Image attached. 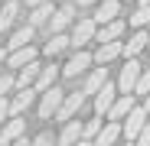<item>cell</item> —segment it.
<instances>
[{
    "label": "cell",
    "mask_w": 150,
    "mask_h": 146,
    "mask_svg": "<svg viewBox=\"0 0 150 146\" xmlns=\"http://www.w3.org/2000/svg\"><path fill=\"white\" fill-rule=\"evenodd\" d=\"M95 65V52L88 49H79V52H72L65 62H62V78H85Z\"/></svg>",
    "instance_id": "obj_1"
},
{
    "label": "cell",
    "mask_w": 150,
    "mask_h": 146,
    "mask_svg": "<svg viewBox=\"0 0 150 146\" xmlns=\"http://www.w3.org/2000/svg\"><path fill=\"white\" fill-rule=\"evenodd\" d=\"M75 23H79V7H75V0H72V3H59V7H56L52 23H49V36L72 33V26H75Z\"/></svg>",
    "instance_id": "obj_2"
},
{
    "label": "cell",
    "mask_w": 150,
    "mask_h": 146,
    "mask_svg": "<svg viewBox=\"0 0 150 146\" xmlns=\"http://www.w3.org/2000/svg\"><path fill=\"white\" fill-rule=\"evenodd\" d=\"M65 94H69V91H62L59 85L49 88V91H42V94H39V104H36V117H39V120H52V117L59 114V107L65 104Z\"/></svg>",
    "instance_id": "obj_3"
},
{
    "label": "cell",
    "mask_w": 150,
    "mask_h": 146,
    "mask_svg": "<svg viewBox=\"0 0 150 146\" xmlns=\"http://www.w3.org/2000/svg\"><path fill=\"white\" fill-rule=\"evenodd\" d=\"M72 45H75V52L79 49H85V42H95V36H98V23L91 20V16H79V23L72 26Z\"/></svg>",
    "instance_id": "obj_4"
},
{
    "label": "cell",
    "mask_w": 150,
    "mask_h": 146,
    "mask_svg": "<svg viewBox=\"0 0 150 146\" xmlns=\"http://www.w3.org/2000/svg\"><path fill=\"white\" fill-rule=\"evenodd\" d=\"M140 75H144V65H140L137 59H131V62H124V68H121V75H117V91H121V94H134V88H137Z\"/></svg>",
    "instance_id": "obj_5"
},
{
    "label": "cell",
    "mask_w": 150,
    "mask_h": 146,
    "mask_svg": "<svg viewBox=\"0 0 150 146\" xmlns=\"http://www.w3.org/2000/svg\"><path fill=\"white\" fill-rule=\"evenodd\" d=\"M117 97H121V91H117V85H105L101 91L95 94V117H108L111 114V107L117 104Z\"/></svg>",
    "instance_id": "obj_6"
},
{
    "label": "cell",
    "mask_w": 150,
    "mask_h": 146,
    "mask_svg": "<svg viewBox=\"0 0 150 146\" xmlns=\"http://www.w3.org/2000/svg\"><path fill=\"white\" fill-rule=\"evenodd\" d=\"M147 117H150V114H147L144 107H137V110H134V114H131V117L121 124V130H124V140H127V143H137V136H140V133H144V127L150 124Z\"/></svg>",
    "instance_id": "obj_7"
},
{
    "label": "cell",
    "mask_w": 150,
    "mask_h": 146,
    "mask_svg": "<svg viewBox=\"0 0 150 146\" xmlns=\"http://www.w3.org/2000/svg\"><path fill=\"white\" fill-rule=\"evenodd\" d=\"M33 104H39V91L36 88H26V91H16L10 97V117H23Z\"/></svg>",
    "instance_id": "obj_8"
},
{
    "label": "cell",
    "mask_w": 150,
    "mask_h": 146,
    "mask_svg": "<svg viewBox=\"0 0 150 146\" xmlns=\"http://www.w3.org/2000/svg\"><path fill=\"white\" fill-rule=\"evenodd\" d=\"M79 140H85V120H69V124H62V130L56 133V143L59 146H75Z\"/></svg>",
    "instance_id": "obj_9"
},
{
    "label": "cell",
    "mask_w": 150,
    "mask_h": 146,
    "mask_svg": "<svg viewBox=\"0 0 150 146\" xmlns=\"http://www.w3.org/2000/svg\"><path fill=\"white\" fill-rule=\"evenodd\" d=\"M91 20L98 23V29L108 26V23H114V20H121V0H101V3L95 7Z\"/></svg>",
    "instance_id": "obj_10"
},
{
    "label": "cell",
    "mask_w": 150,
    "mask_h": 146,
    "mask_svg": "<svg viewBox=\"0 0 150 146\" xmlns=\"http://www.w3.org/2000/svg\"><path fill=\"white\" fill-rule=\"evenodd\" d=\"M85 107V94L82 91H69L65 94V104L59 107V114H56V120H62V124H69V120H75L79 117V110Z\"/></svg>",
    "instance_id": "obj_11"
},
{
    "label": "cell",
    "mask_w": 150,
    "mask_h": 146,
    "mask_svg": "<svg viewBox=\"0 0 150 146\" xmlns=\"http://www.w3.org/2000/svg\"><path fill=\"white\" fill-rule=\"evenodd\" d=\"M105 85H108V65H98V68H91L88 75L82 78V88H79V91L88 97V94H98Z\"/></svg>",
    "instance_id": "obj_12"
},
{
    "label": "cell",
    "mask_w": 150,
    "mask_h": 146,
    "mask_svg": "<svg viewBox=\"0 0 150 146\" xmlns=\"http://www.w3.org/2000/svg\"><path fill=\"white\" fill-rule=\"evenodd\" d=\"M20 136H26V117H10L0 130V146H13Z\"/></svg>",
    "instance_id": "obj_13"
},
{
    "label": "cell",
    "mask_w": 150,
    "mask_h": 146,
    "mask_svg": "<svg viewBox=\"0 0 150 146\" xmlns=\"http://www.w3.org/2000/svg\"><path fill=\"white\" fill-rule=\"evenodd\" d=\"M33 39H36V29L33 26H16L10 36H7V52H16V49H26V45H33Z\"/></svg>",
    "instance_id": "obj_14"
},
{
    "label": "cell",
    "mask_w": 150,
    "mask_h": 146,
    "mask_svg": "<svg viewBox=\"0 0 150 146\" xmlns=\"http://www.w3.org/2000/svg\"><path fill=\"white\" fill-rule=\"evenodd\" d=\"M137 110V101H134V94H121L117 97V104L111 107V114L105 117V120H114V124H124V120H127L131 114Z\"/></svg>",
    "instance_id": "obj_15"
},
{
    "label": "cell",
    "mask_w": 150,
    "mask_h": 146,
    "mask_svg": "<svg viewBox=\"0 0 150 146\" xmlns=\"http://www.w3.org/2000/svg\"><path fill=\"white\" fill-rule=\"evenodd\" d=\"M20 10L23 3H10V0H4V7H0V36H10L16 20H20Z\"/></svg>",
    "instance_id": "obj_16"
},
{
    "label": "cell",
    "mask_w": 150,
    "mask_h": 146,
    "mask_svg": "<svg viewBox=\"0 0 150 146\" xmlns=\"http://www.w3.org/2000/svg\"><path fill=\"white\" fill-rule=\"evenodd\" d=\"M59 78H62V62H46V65H42V75H39V81H36V91L42 94V91H49V88H56Z\"/></svg>",
    "instance_id": "obj_17"
},
{
    "label": "cell",
    "mask_w": 150,
    "mask_h": 146,
    "mask_svg": "<svg viewBox=\"0 0 150 146\" xmlns=\"http://www.w3.org/2000/svg\"><path fill=\"white\" fill-rule=\"evenodd\" d=\"M33 62H39V49H36V45H26V49H16V52H10L7 68L23 71V68H26V65H33Z\"/></svg>",
    "instance_id": "obj_18"
},
{
    "label": "cell",
    "mask_w": 150,
    "mask_h": 146,
    "mask_svg": "<svg viewBox=\"0 0 150 146\" xmlns=\"http://www.w3.org/2000/svg\"><path fill=\"white\" fill-rule=\"evenodd\" d=\"M147 45H150V33H147V29H134V33H131V39L124 42V59H127V62H131V59H137Z\"/></svg>",
    "instance_id": "obj_19"
},
{
    "label": "cell",
    "mask_w": 150,
    "mask_h": 146,
    "mask_svg": "<svg viewBox=\"0 0 150 146\" xmlns=\"http://www.w3.org/2000/svg\"><path fill=\"white\" fill-rule=\"evenodd\" d=\"M72 49V36L69 33H62V36H49V42L42 45V55L49 59V62H56L62 52H69Z\"/></svg>",
    "instance_id": "obj_20"
},
{
    "label": "cell",
    "mask_w": 150,
    "mask_h": 146,
    "mask_svg": "<svg viewBox=\"0 0 150 146\" xmlns=\"http://www.w3.org/2000/svg\"><path fill=\"white\" fill-rule=\"evenodd\" d=\"M56 7H59V3H46V7L30 10V13H26V26H33V29L49 26V23H52V16H56Z\"/></svg>",
    "instance_id": "obj_21"
},
{
    "label": "cell",
    "mask_w": 150,
    "mask_h": 146,
    "mask_svg": "<svg viewBox=\"0 0 150 146\" xmlns=\"http://www.w3.org/2000/svg\"><path fill=\"white\" fill-rule=\"evenodd\" d=\"M121 55H124V42H101L95 49V65H108Z\"/></svg>",
    "instance_id": "obj_22"
},
{
    "label": "cell",
    "mask_w": 150,
    "mask_h": 146,
    "mask_svg": "<svg viewBox=\"0 0 150 146\" xmlns=\"http://www.w3.org/2000/svg\"><path fill=\"white\" fill-rule=\"evenodd\" d=\"M39 75H42V62H33V65H26L23 71H16V91H26V88H36Z\"/></svg>",
    "instance_id": "obj_23"
},
{
    "label": "cell",
    "mask_w": 150,
    "mask_h": 146,
    "mask_svg": "<svg viewBox=\"0 0 150 146\" xmlns=\"http://www.w3.org/2000/svg\"><path fill=\"white\" fill-rule=\"evenodd\" d=\"M124 33H127V23H124V20H114V23H108V26L98 29L95 42H98V45H101V42H121Z\"/></svg>",
    "instance_id": "obj_24"
},
{
    "label": "cell",
    "mask_w": 150,
    "mask_h": 146,
    "mask_svg": "<svg viewBox=\"0 0 150 146\" xmlns=\"http://www.w3.org/2000/svg\"><path fill=\"white\" fill-rule=\"evenodd\" d=\"M121 136H124L121 124H114V120H105V130L98 133L95 146H117V140H121Z\"/></svg>",
    "instance_id": "obj_25"
},
{
    "label": "cell",
    "mask_w": 150,
    "mask_h": 146,
    "mask_svg": "<svg viewBox=\"0 0 150 146\" xmlns=\"http://www.w3.org/2000/svg\"><path fill=\"white\" fill-rule=\"evenodd\" d=\"M127 23H131L134 29H147V26H150V7H137Z\"/></svg>",
    "instance_id": "obj_26"
},
{
    "label": "cell",
    "mask_w": 150,
    "mask_h": 146,
    "mask_svg": "<svg viewBox=\"0 0 150 146\" xmlns=\"http://www.w3.org/2000/svg\"><path fill=\"white\" fill-rule=\"evenodd\" d=\"M101 130H105V120H101V117H91V120H85V140H91V143H95Z\"/></svg>",
    "instance_id": "obj_27"
},
{
    "label": "cell",
    "mask_w": 150,
    "mask_h": 146,
    "mask_svg": "<svg viewBox=\"0 0 150 146\" xmlns=\"http://www.w3.org/2000/svg\"><path fill=\"white\" fill-rule=\"evenodd\" d=\"M10 91H16V75H10V71H0V97H7Z\"/></svg>",
    "instance_id": "obj_28"
},
{
    "label": "cell",
    "mask_w": 150,
    "mask_h": 146,
    "mask_svg": "<svg viewBox=\"0 0 150 146\" xmlns=\"http://www.w3.org/2000/svg\"><path fill=\"white\" fill-rule=\"evenodd\" d=\"M147 94H150V68H144V75H140V81L134 88V97H147Z\"/></svg>",
    "instance_id": "obj_29"
},
{
    "label": "cell",
    "mask_w": 150,
    "mask_h": 146,
    "mask_svg": "<svg viewBox=\"0 0 150 146\" xmlns=\"http://www.w3.org/2000/svg\"><path fill=\"white\" fill-rule=\"evenodd\" d=\"M33 146H59V143H56V136L49 133V130H42V133L33 140Z\"/></svg>",
    "instance_id": "obj_30"
},
{
    "label": "cell",
    "mask_w": 150,
    "mask_h": 146,
    "mask_svg": "<svg viewBox=\"0 0 150 146\" xmlns=\"http://www.w3.org/2000/svg\"><path fill=\"white\" fill-rule=\"evenodd\" d=\"M7 120H10V97H0V130H4Z\"/></svg>",
    "instance_id": "obj_31"
},
{
    "label": "cell",
    "mask_w": 150,
    "mask_h": 146,
    "mask_svg": "<svg viewBox=\"0 0 150 146\" xmlns=\"http://www.w3.org/2000/svg\"><path fill=\"white\" fill-rule=\"evenodd\" d=\"M134 146H150V124L144 127V133L137 136V143H134Z\"/></svg>",
    "instance_id": "obj_32"
},
{
    "label": "cell",
    "mask_w": 150,
    "mask_h": 146,
    "mask_svg": "<svg viewBox=\"0 0 150 146\" xmlns=\"http://www.w3.org/2000/svg\"><path fill=\"white\" fill-rule=\"evenodd\" d=\"M46 3H56V0H26V10H36V7H46Z\"/></svg>",
    "instance_id": "obj_33"
},
{
    "label": "cell",
    "mask_w": 150,
    "mask_h": 146,
    "mask_svg": "<svg viewBox=\"0 0 150 146\" xmlns=\"http://www.w3.org/2000/svg\"><path fill=\"white\" fill-rule=\"evenodd\" d=\"M101 0H75V7H98Z\"/></svg>",
    "instance_id": "obj_34"
},
{
    "label": "cell",
    "mask_w": 150,
    "mask_h": 146,
    "mask_svg": "<svg viewBox=\"0 0 150 146\" xmlns=\"http://www.w3.org/2000/svg\"><path fill=\"white\" fill-rule=\"evenodd\" d=\"M7 59H10V52H7V45H0V65H7Z\"/></svg>",
    "instance_id": "obj_35"
},
{
    "label": "cell",
    "mask_w": 150,
    "mask_h": 146,
    "mask_svg": "<svg viewBox=\"0 0 150 146\" xmlns=\"http://www.w3.org/2000/svg\"><path fill=\"white\" fill-rule=\"evenodd\" d=\"M13 146H33V140H26V136H20V140H16Z\"/></svg>",
    "instance_id": "obj_36"
},
{
    "label": "cell",
    "mask_w": 150,
    "mask_h": 146,
    "mask_svg": "<svg viewBox=\"0 0 150 146\" xmlns=\"http://www.w3.org/2000/svg\"><path fill=\"white\" fill-rule=\"evenodd\" d=\"M140 107H144V110H147V114H150V94H147V97H144V104H140Z\"/></svg>",
    "instance_id": "obj_37"
},
{
    "label": "cell",
    "mask_w": 150,
    "mask_h": 146,
    "mask_svg": "<svg viewBox=\"0 0 150 146\" xmlns=\"http://www.w3.org/2000/svg\"><path fill=\"white\" fill-rule=\"evenodd\" d=\"M75 146H95L91 140H79V143H75Z\"/></svg>",
    "instance_id": "obj_38"
},
{
    "label": "cell",
    "mask_w": 150,
    "mask_h": 146,
    "mask_svg": "<svg viewBox=\"0 0 150 146\" xmlns=\"http://www.w3.org/2000/svg\"><path fill=\"white\" fill-rule=\"evenodd\" d=\"M137 7H150V0H137Z\"/></svg>",
    "instance_id": "obj_39"
},
{
    "label": "cell",
    "mask_w": 150,
    "mask_h": 146,
    "mask_svg": "<svg viewBox=\"0 0 150 146\" xmlns=\"http://www.w3.org/2000/svg\"><path fill=\"white\" fill-rule=\"evenodd\" d=\"M10 3H26V0H10Z\"/></svg>",
    "instance_id": "obj_40"
},
{
    "label": "cell",
    "mask_w": 150,
    "mask_h": 146,
    "mask_svg": "<svg viewBox=\"0 0 150 146\" xmlns=\"http://www.w3.org/2000/svg\"><path fill=\"white\" fill-rule=\"evenodd\" d=\"M56 3H72V0H56Z\"/></svg>",
    "instance_id": "obj_41"
},
{
    "label": "cell",
    "mask_w": 150,
    "mask_h": 146,
    "mask_svg": "<svg viewBox=\"0 0 150 146\" xmlns=\"http://www.w3.org/2000/svg\"><path fill=\"white\" fill-rule=\"evenodd\" d=\"M124 146H134V143H124Z\"/></svg>",
    "instance_id": "obj_42"
}]
</instances>
